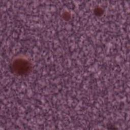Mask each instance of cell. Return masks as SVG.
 Instances as JSON below:
<instances>
[{"label":"cell","instance_id":"obj_1","mask_svg":"<svg viewBox=\"0 0 130 130\" xmlns=\"http://www.w3.org/2000/svg\"><path fill=\"white\" fill-rule=\"evenodd\" d=\"M12 71L17 75H24L29 73L32 69L30 61L23 57L16 58L11 64Z\"/></svg>","mask_w":130,"mask_h":130}]
</instances>
